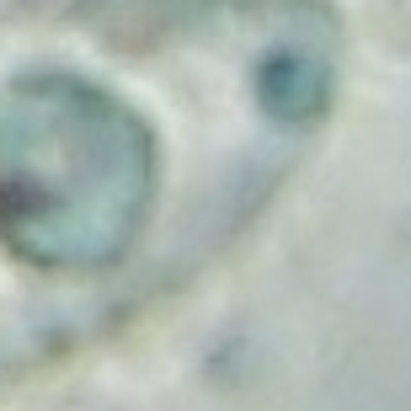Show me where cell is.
I'll use <instances>...</instances> for the list:
<instances>
[{
    "label": "cell",
    "instance_id": "obj_1",
    "mask_svg": "<svg viewBox=\"0 0 411 411\" xmlns=\"http://www.w3.org/2000/svg\"><path fill=\"white\" fill-rule=\"evenodd\" d=\"M337 86L320 0L0 6V390L214 278L310 161Z\"/></svg>",
    "mask_w": 411,
    "mask_h": 411
}]
</instances>
